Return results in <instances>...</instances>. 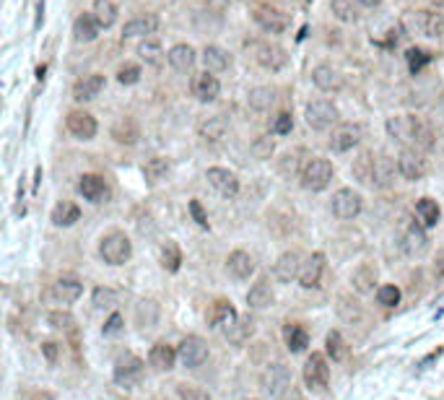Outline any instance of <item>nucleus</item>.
Returning <instances> with one entry per match:
<instances>
[{"instance_id": "nucleus-63", "label": "nucleus", "mask_w": 444, "mask_h": 400, "mask_svg": "<svg viewBox=\"0 0 444 400\" xmlns=\"http://www.w3.org/2000/svg\"><path fill=\"white\" fill-rule=\"evenodd\" d=\"M436 276H439V278H444V250L436 255Z\"/></svg>"}, {"instance_id": "nucleus-48", "label": "nucleus", "mask_w": 444, "mask_h": 400, "mask_svg": "<svg viewBox=\"0 0 444 400\" xmlns=\"http://www.w3.org/2000/svg\"><path fill=\"white\" fill-rule=\"evenodd\" d=\"M138 55H141L148 65H162V60H164L162 42H159V39H145L143 45L138 47Z\"/></svg>"}, {"instance_id": "nucleus-19", "label": "nucleus", "mask_w": 444, "mask_h": 400, "mask_svg": "<svg viewBox=\"0 0 444 400\" xmlns=\"http://www.w3.org/2000/svg\"><path fill=\"white\" fill-rule=\"evenodd\" d=\"M143 377V362L138 359V356H122L117 362V366H115V380L120 382V385H136L138 380Z\"/></svg>"}, {"instance_id": "nucleus-57", "label": "nucleus", "mask_w": 444, "mask_h": 400, "mask_svg": "<svg viewBox=\"0 0 444 400\" xmlns=\"http://www.w3.org/2000/svg\"><path fill=\"white\" fill-rule=\"evenodd\" d=\"M117 81L122 83V86H133V83H138L141 81V68L133 65V63L122 65V68L117 71Z\"/></svg>"}, {"instance_id": "nucleus-32", "label": "nucleus", "mask_w": 444, "mask_h": 400, "mask_svg": "<svg viewBox=\"0 0 444 400\" xmlns=\"http://www.w3.org/2000/svg\"><path fill=\"white\" fill-rule=\"evenodd\" d=\"M234 320H236V312L227 299H218L210 304V309H208V325L210 327H227V325H231Z\"/></svg>"}, {"instance_id": "nucleus-10", "label": "nucleus", "mask_w": 444, "mask_h": 400, "mask_svg": "<svg viewBox=\"0 0 444 400\" xmlns=\"http://www.w3.org/2000/svg\"><path fill=\"white\" fill-rule=\"evenodd\" d=\"M364 138V130L361 125H356V122H343V125H338L333 130V136H330V148L336 151V154H345V151H351L356 145L361 143Z\"/></svg>"}, {"instance_id": "nucleus-11", "label": "nucleus", "mask_w": 444, "mask_h": 400, "mask_svg": "<svg viewBox=\"0 0 444 400\" xmlns=\"http://www.w3.org/2000/svg\"><path fill=\"white\" fill-rule=\"evenodd\" d=\"M322 273H325V255L312 252L307 260H301L296 281H299V286H304V289H315V286H320V281H322Z\"/></svg>"}, {"instance_id": "nucleus-21", "label": "nucleus", "mask_w": 444, "mask_h": 400, "mask_svg": "<svg viewBox=\"0 0 444 400\" xmlns=\"http://www.w3.org/2000/svg\"><path fill=\"white\" fill-rule=\"evenodd\" d=\"M68 130H71L76 138H81V141H91V138L96 136V120L91 117L89 112H71L68 115Z\"/></svg>"}, {"instance_id": "nucleus-45", "label": "nucleus", "mask_w": 444, "mask_h": 400, "mask_svg": "<svg viewBox=\"0 0 444 400\" xmlns=\"http://www.w3.org/2000/svg\"><path fill=\"white\" fill-rule=\"evenodd\" d=\"M416 213H418V221H421L424 227H434V224H439V206H436V200L421 198L416 206Z\"/></svg>"}, {"instance_id": "nucleus-4", "label": "nucleus", "mask_w": 444, "mask_h": 400, "mask_svg": "<svg viewBox=\"0 0 444 400\" xmlns=\"http://www.w3.org/2000/svg\"><path fill=\"white\" fill-rule=\"evenodd\" d=\"M301 380H304V385H307L312 392H320L327 387V382H330V366H327L325 356L320 354V351L307 356L304 369H301Z\"/></svg>"}, {"instance_id": "nucleus-9", "label": "nucleus", "mask_w": 444, "mask_h": 400, "mask_svg": "<svg viewBox=\"0 0 444 400\" xmlns=\"http://www.w3.org/2000/svg\"><path fill=\"white\" fill-rule=\"evenodd\" d=\"M177 359H180L185 366H190V369L203 366V364L208 362V343L198 336H187L180 343V348H177Z\"/></svg>"}, {"instance_id": "nucleus-16", "label": "nucleus", "mask_w": 444, "mask_h": 400, "mask_svg": "<svg viewBox=\"0 0 444 400\" xmlns=\"http://www.w3.org/2000/svg\"><path fill=\"white\" fill-rule=\"evenodd\" d=\"M192 97L198 101H216L218 94H221V83L213 73H198L195 78H192Z\"/></svg>"}, {"instance_id": "nucleus-46", "label": "nucleus", "mask_w": 444, "mask_h": 400, "mask_svg": "<svg viewBox=\"0 0 444 400\" xmlns=\"http://www.w3.org/2000/svg\"><path fill=\"white\" fill-rule=\"evenodd\" d=\"M136 317H138V325L141 327H154L159 322V304L154 299H145L138 304L136 309Z\"/></svg>"}, {"instance_id": "nucleus-17", "label": "nucleus", "mask_w": 444, "mask_h": 400, "mask_svg": "<svg viewBox=\"0 0 444 400\" xmlns=\"http://www.w3.org/2000/svg\"><path fill=\"white\" fill-rule=\"evenodd\" d=\"M301 252H296V250H289V252H283L278 260H275V265H273V273H275V278L281 283H291L296 276H299V268H301Z\"/></svg>"}, {"instance_id": "nucleus-12", "label": "nucleus", "mask_w": 444, "mask_h": 400, "mask_svg": "<svg viewBox=\"0 0 444 400\" xmlns=\"http://www.w3.org/2000/svg\"><path fill=\"white\" fill-rule=\"evenodd\" d=\"M410 27L416 29L421 36L439 39L444 34V16L436 13V10H416L413 18H410Z\"/></svg>"}, {"instance_id": "nucleus-28", "label": "nucleus", "mask_w": 444, "mask_h": 400, "mask_svg": "<svg viewBox=\"0 0 444 400\" xmlns=\"http://www.w3.org/2000/svg\"><path fill=\"white\" fill-rule=\"evenodd\" d=\"M78 192L91 203H101L107 198V185H104L99 174H83L81 182H78Z\"/></svg>"}, {"instance_id": "nucleus-36", "label": "nucleus", "mask_w": 444, "mask_h": 400, "mask_svg": "<svg viewBox=\"0 0 444 400\" xmlns=\"http://www.w3.org/2000/svg\"><path fill=\"white\" fill-rule=\"evenodd\" d=\"M203 63H206V71L208 73H224L231 65V57H229L227 50H221L216 45H208L203 50Z\"/></svg>"}, {"instance_id": "nucleus-39", "label": "nucleus", "mask_w": 444, "mask_h": 400, "mask_svg": "<svg viewBox=\"0 0 444 400\" xmlns=\"http://www.w3.org/2000/svg\"><path fill=\"white\" fill-rule=\"evenodd\" d=\"M99 24H96V18L94 13H83V16L76 18V24H73V34L78 42H94L96 36H99Z\"/></svg>"}, {"instance_id": "nucleus-29", "label": "nucleus", "mask_w": 444, "mask_h": 400, "mask_svg": "<svg viewBox=\"0 0 444 400\" xmlns=\"http://www.w3.org/2000/svg\"><path fill=\"white\" fill-rule=\"evenodd\" d=\"M156 27H159V18L154 13H145V16H138L133 21H127L125 29H122V36L125 39H133V36H148L154 34Z\"/></svg>"}, {"instance_id": "nucleus-64", "label": "nucleus", "mask_w": 444, "mask_h": 400, "mask_svg": "<svg viewBox=\"0 0 444 400\" xmlns=\"http://www.w3.org/2000/svg\"><path fill=\"white\" fill-rule=\"evenodd\" d=\"M382 0H356V6H361V8H377Z\"/></svg>"}, {"instance_id": "nucleus-37", "label": "nucleus", "mask_w": 444, "mask_h": 400, "mask_svg": "<svg viewBox=\"0 0 444 400\" xmlns=\"http://www.w3.org/2000/svg\"><path fill=\"white\" fill-rule=\"evenodd\" d=\"M227 130H229V122L221 117V115L203 120V122L198 125L200 138H203V141H208V143H216V141H221V138L227 136Z\"/></svg>"}, {"instance_id": "nucleus-8", "label": "nucleus", "mask_w": 444, "mask_h": 400, "mask_svg": "<svg viewBox=\"0 0 444 400\" xmlns=\"http://www.w3.org/2000/svg\"><path fill=\"white\" fill-rule=\"evenodd\" d=\"M330 208H333L336 218L348 221V218H356L361 213L364 200H361V195L356 190H351V187H341V190L333 195V200H330Z\"/></svg>"}, {"instance_id": "nucleus-5", "label": "nucleus", "mask_w": 444, "mask_h": 400, "mask_svg": "<svg viewBox=\"0 0 444 400\" xmlns=\"http://www.w3.org/2000/svg\"><path fill=\"white\" fill-rule=\"evenodd\" d=\"M260 387L271 398H281L291 387V369L286 364H268L260 374Z\"/></svg>"}, {"instance_id": "nucleus-49", "label": "nucleus", "mask_w": 444, "mask_h": 400, "mask_svg": "<svg viewBox=\"0 0 444 400\" xmlns=\"http://www.w3.org/2000/svg\"><path fill=\"white\" fill-rule=\"evenodd\" d=\"M180 263H182V252H180V247H177V242H166L162 250V265L169 273H177L180 271Z\"/></svg>"}, {"instance_id": "nucleus-2", "label": "nucleus", "mask_w": 444, "mask_h": 400, "mask_svg": "<svg viewBox=\"0 0 444 400\" xmlns=\"http://www.w3.org/2000/svg\"><path fill=\"white\" fill-rule=\"evenodd\" d=\"M304 120H307V125L312 130H330V127L338 125V120H341V112L338 107L333 104L330 99H312L304 109Z\"/></svg>"}, {"instance_id": "nucleus-50", "label": "nucleus", "mask_w": 444, "mask_h": 400, "mask_svg": "<svg viewBox=\"0 0 444 400\" xmlns=\"http://www.w3.org/2000/svg\"><path fill=\"white\" fill-rule=\"evenodd\" d=\"M117 291L115 289H104V286H99V289H94V297H91V301H94V307L96 309H112L115 304H117Z\"/></svg>"}, {"instance_id": "nucleus-43", "label": "nucleus", "mask_w": 444, "mask_h": 400, "mask_svg": "<svg viewBox=\"0 0 444 400\" xmlns=\"http://www.w3.org/2000/svg\"><path fill=\"white\" fill-rule=\"evenodd\" d=\"M359 6H356V0H330V10H333V16L338 21H343V24H354L356 18H359Z\"/></svg>"}, {"instance_id": "nucleus-27", "label": "nucleus", "mask_w": 444, "mask_h": 400, "mask_svg": "<svg viewBox=\"0 0 444 400\" xmlns=\"http://www.w3.org/2000/svg\"><path fill=\"white\" fill-rule=\"evenodd\" d=\"M252 333H255L252 317H239V315H236V320L231 322V325L224 327V336H227V341H229V343H234V345L247 343V341L252 338Z\"/></svg>"}, {"instance_id": "nucleus-40", "label": "nucleus", "mask_w": 444, "mask_h": 400, "mask_svg": "<svg viewBox=\"0 0 444 400\" xmlns=\"http://www.w3.org/2000/svg\"><path fill=\"white\" fill-rule=\"evenodd\" d=\"M351 172L354 177L361 185H374V154L372 151H361V154L354 159V166H351Z\"/></svg>"}, {"instance_id": "nucleus-59", "label": "nucleus", "mask_w": 444, "mask_h": 400, "mask_svg": "<svg viewBox=\"0 0 444 400\" xmlns=\"http://www.w3.org/2000/svg\"><path fill=\"white\" fill-rule=\"evenodd\" d=\"M122 327H125V320H122V315H112V317L104 322L101 333H104V336H120V333H122Z\"/></svg>"}, {"instance_id": "nucleus-58", "label": "nucleus", "mask_w": 444, "mask_h": 400, "mask_svg": "<svg viewBox=\"0 0 444 400\" xmlns=\"http://www.w3.org/2000/svg\"><path fill=\"white\" fill-rule=\"evenodd\" d=\"M177 395H180V400H210L208 392L195 387V385H180V387H177Z\"/></svg>"}, {"instance_id": "nucleus-30", "label": "nucleus", "mask_w": 444, "mask_h": 400, "mask_svg": "<svg viewBox=\"0 0 444 400\" xmlns=\"http://www.w3.org/2000/svg\"><path fill=\"white\" fill-rule=\"evenodd\" d=\"M283 341H286V348L291 354H301V351H307L309 345V333L299 322H289L283 327Z\"/></svg>"}, {"instance_id": "nucleus-7", "label": "nucleus", "mask_w": 444, "mask_h": 400, "mask_svg": "<svg viewBox=\"0 0 444 400\" xmlns=\"http://www.w3.org/2000/svg\"><path fill=\"white\" fill-rule=\"evenodd\" d=\"M395 164H398V174L408 182H418L427 174V159H424L421 151L410 148V145H406V148L400 151Z\"/></svg>"}, {"instance_id": "nucleus-34", "label": "nucleus", "mask_w": 444, "mask_h": 400, "mask_svg": "<svg viewBox=\"0 0 444 400\" xmlns=\"http://www.w3.org/2000/svg\"><path fill=\"white\" fill-rule=\"evenodd\" d=\"M81 294H83V286L78 278H60L52 289L55 301H60V304H71V301H76Z\"/></svg>"}, {"instance_id": "nucleus-14", "label": "nucleus", "mask_w": 444, "mask_h": 400, "mask_svg": "<svg viewBox=\"0 0 444 400\" xmlns=\"http://www.w3.org/2000/svg\"><path fill=\"white\" fill-rule=\"evenodd\" d=\"M206 180L218 195H224V198H236V192H239V180H236L234 172H229L224 166H210L208 174H206Z\"/></svg>"}, {"instance_id": "nucleus-56", "label": "nucleus", "mask_w": 444, "mask_h": 400, "mask_svg": "<svg viewBox=\"0 0 444 400\" xmlns=\"http://www.w3.org/2000/svg\"><path fill=\"white\" fill-rule=\"evenodd\" d=\"M291 130H294V117H291V112H278L275 120H273V133H275V136H289Z\"/></svg>"}, {"instance_id": "nucleus-52", "label": "nucleus", "mask_w": 444, "mask_h": 400, "mask_svg": "<svg viewBox=\"0 0 444 400\" xmlns=\"http://www.w3.org/2000/svg\"><path fill=\"white\" fill-rule=\"evenodd\" d=\"M169 172V164H166V159H151V162L143 166V174L148 182H159L164 180V174Z\"/></svg>"}, {"instance_id": "nucleus-44", "label": "nucleus", "mask_w": 444, "mask_h": 400, "mask_svg": "<svg viewBox=\"0 0 444 400\" xmlns=\"http://www.w3.org/2000/svg\"><path fill=\"white\" fill-rule=\"evenodd\" d=\"M78 218H81V210H78V206H73V203H60V206L52 210L55 227H73Z\"/></svg>"}, {"instance_id": "nucleus-55", "label": "nucleus", "mask_w": 444, "mask_h": 400, "mask_svg": "<svg viewBox=\"0 0 444 400\" xmlns=\"http://www.w3.org/2000/svg\"><path fill=\"white\" fill-rule=\"evenodd\" d=\"M47 322L52 327H57V330H73L76 327V320H73L71 312H50Z\"/></svg>"}, {"instance_id": "nucleus-51", "label": "nucleus", "mask_w": 444, "mask_h": 400, "mask_svg": "<svg viewBox=\"0 0 444 400\" xmlns=\"http://www.w3.org/2000/svg\"><path fill=\"white\" fill-rule=\"evenodd\" d=\"M377 301H380L382 307H398L400 304V289L398 286H392V283H382L380 289H377Z\"/></svg>"}, {"instance_id": "nucleus-62", "label": "nucleus", "mask_w": 444, "mask_h": 400, "mask_svg": "<svg viewBox=\"0 0 444 400\" xmlns=\"http://www.w3.org/2000/svg\"><path fill=\"white\" fill-rule=\"evenodd\" d=\"M278 400H304V398H301V392L296 390V387H289V390L283 392V395H281Z\"/></svg>"}, {"instance_id": "nucleus-18", "label": "nucleus", "mask_w": 444, "mask_h": 400, "mask_svg": "<svg viewBox=\"0 0 444 400\" xmlns=\"http://www.w3.org/2000/svg\"><path fill=\"white\" fill-rule=\"evenodd\" d=\"M255 60L263 65L265 71H281L289 63V55L278 45H257L255 47Z\"/></svg>"}, {"instance_id": "nucleus-38", "label": "nucleus", "mask_w": 444, "mask_h": 400, "mask_svg": "<svg viewBox=\"0 0 444 400\" xmlns=\"http://www.w3.org/2000/svg\"><path fill=\"white\" fill-rule=\"evenodd\" d=\"M112 138L117 141V143H125V145H133L141 138V130H138V122L133 117H122L117 120L115 125H112Z\"/></svg>"}, {"instance_id": "nucleus-61", "label": "nucleus", "mask_w": 444, "mask_h": 400, "mask_svg": "<svg viewBox=\"0 0 444 400\" xmlns=\"http://www.w3.org/2000/svg\"><path fill=\"white\" fill-rule=\"evenodd\" d=\"M42 354L47 356V362H50V364H57L60 348H57V343H52V341H47V343H42Z\"/></svg>"}, {"instance_id": "nucleus-15", "label": "nucleus", "mask_w": 444, "mask_h": 400, "mask_svg": "<svg viewBox=\"0 0 444 400\" xmlns=\"http://www.w3.org/2000/svg\"><path fill=\"white\" fill-rule=\"evenodd\" d=\"M252 18L260 24V29L271 31V34H281V31L289 29V16H286L283 10L273 8V6H257Z\"/></svg>"}, {"instance_id": "nucleus-41", "label": "nucleus", "mask_w": 444, "mask_h": 400, "mask_svg": "<svg viewBox=\"0 0 444 400\" xmlns=\"http://www.w3.org/2000/svg\"><path fill=\"white\" fill-rule=\"evenodd\" d=\"M91 13H94V18H96V24H99L101 29H109L117 21V6H115L112 0H94Z\"/></svg>"}, {"instance_id": "nucleus-23", "label": "nucleus", "mask_w": 444, "mask_h": 400, "mask_svg": "<svg viewBox=\"0 0 444 400\" xmlns=\"http://www.w3.org/2000/svg\"><path fill=\"white\" fill-rule=\"evenodd\" d=\"M413 120H416V115H392L385 127H387V133H390L392 141H398V143H403V145H410Z\"/></svg>"}, {"instance_id": "nucleus-6", "label": "nucleus", "mask_w": 444, "mask_h": 400, "mask_svg": "<svg viewBox=\"0 0 444 400\" xmlns=\"http://www.w3.org/2000/svg\"><path fill=\"white\" fill-rule=\"evenodd\" d=\"M99 255L101 260L109 265H122L133 255V245H130V239H127L122 231H112L101 239L99 245Z\"/></svg>"}, {"instance_id": "nucleus-60", "label": "nucleus", "mask_w": 444, "mask_h": 400, "mask_svg": "<svg viewBox=\"0 0 444 400\" xmlns=\"http://www.w3.org/2000/svg\"><path fill=\"white\" fill-rule=\"evenodd\" d=\"M190 213H192V218L198 221V227L208 229V216H206V210L200 206V200H190Z\"/></svg>"}, {"instance_id": "nucleus-13", "label": "nucleus", "mask_w": 444, "mask_h": 400, "mask_svg": "<svg viewBox=\"0 0 444 400\" xmlns=\"http://www.w3.org/2000/svg\"><path fill=\"white\" fill-rule=\"evenodd\" d=\"M374 187H382V190H390L395 185V177H398V164L390 154H374Z\"/></svg>"}, {"instance_id": "nucleus-25", "label": "nucleus", "mask_w": 444, "mask_h": 400, "mask_svg": "<svg viewBox=\"0 0 444 400\" xmlns=\"http://www.w3.org/2000/svg\"><path fill=\"white\" fill-rule=\"evenodd\" d=\"M101 89H104V76H99V73L83 76L81 81L73 86V99L89 101V99H94V97H99Z\"/></svg>"}, {"instance_id": "nucleus-33", "label": "nucleus", "mask_w": 444, "mask_h": 400, "mask_svg": "<svg viewBox=\"0 0 444 400\" xmlns=\"http://www.w3.org/2000/svg\"><path fill=\"white\" fill-rule=\"evenodd\" d=\"M351 283H354L356 294H369V291H374V286H377V268L369 263L359 265L354 271V276H351Z\"/></svg>"}, {"instance_id": "nucleus-54", "label": "nucleus", "mask_w": 444, "mask_h": 400, "mask_svg": "<svg viewBox=\"0 0 444 400\" xmlns=\"http://www.w3.org/2000/svg\"><path fill=\"white\" fill-rule=\"evenodd\" d=\"M273 151H275V143H273L271 136H260L252 143V156H255V159H271Z\"/></svg>"}, {"instance_id": "nucleus-1", "label": "nucleus", "mask_w": 444, "mask_h": 400, "mask_svg": "<svg viewBox=\"0 0 444 400\" xmlns=\"http://www.w3.org/2000/svg\"><path fill=\"white\" fill-rule=\"evenodd\" d=\"M299 182H301V187L309 192L327 190V185L333 182V164L327 162V159H320V156L309 159V162L304 164V169L299 172Z\"/></svg>"}, {"instance_id": "nucleus-53", "label": "nucleus", "mask_w": 444, "mask_h": 400, "mask_svg": "<svg viewBox=\"0 0 444 400\" xmlns=\"http://www.w3.org/2000/svg\"><path fill=\"white\" fill-rule=\"evenodd\" d=\"M406 63H408V71L416 76V73L429 63V52L418 50V47H413V50H408V52H406Z\"/></svg>"}, {"instance_id": "nucleus-22", "label": "nucleus", "mask_w": 444, "mask_h": 400, "mask_svg": "<svg viewBox=\"0 0 444 400\" xmlns=\"http://www.w3.org/2000/svg\"><path fill=\"white\" fill-rule=\"evenodd\" d=\"M312 83L317 86L320 91H325V94H330V91H341V86H343V78H341V73L333 68V65H317L315 71H312Z\"/></svg>"}, {"instance_id": "nucleus-35", "label": "nucleus", "mask_w": 444, "mask_h": 400, "mask_svg": "<svg viewBox=\"0 0 444 400\" xmlns=\"http://www.w3.org/2000/svg\"><path fill=\"white\" fill-rule=\"evenodd\" d=\"M169 65H172L177 73H187L192 71V65H195V50L190 45H174L169 50Z\"/></svg>"}, {"instance_id": "nucleus-20", "label": "nucleus", "mask_w": 444, "mask_h": 400, "mask_svg": "<svg viewBox=\"0 0 444 400\" xmlns=\"http://www.w3.org/2000/svg\"><path fill=\"white\" fill-rule=\"evenodd\" d=\"M227 271L234 276L236 281H247L255 273V257L247 250H234L227 260Z\"/></svg>"}, {"instance_id": "nucleus-31", "label": "nucleus", "mask_w": 444, "mask_h": 400, "mask_svg": "<svg viewBox=\"0 0 444 400\" xmlns=\"http://www.w3.org/2000/svg\"><path fill=\"white\" fill-rule=\"evenodd\" d=\"M273 301H275V294H273V286L268 281H257L247 291V304L252 309H268L273 307Z\"/></svg>"}, {"instance_id": "nucleus-42", "label": "nucleus", "mask_w": 444, "mask_h": 400, "mask_svg": "<svg viewBox=\"0 0 444 400\" xmlns=\"http://www.w3.org/2000/svg\"><path fill=\"white\" fill-rule=\"evenodd\" d=\"M250 107L255 109V112H268V109L275 104V89H271V86H257V89L250 91Z\"/></svg>"}, {"instance_id": "nucleus-3", "label": "nucleus", "mask_w": 444, "mask_h": 400, "mask_svg": "<svg viewBox=\"0 0 444 400\" xmlns=\"http://www.w3.org/2000/svg\"><path fill=\"white\" fill-rule=\"evenodd\" d=\"M400 247L403 252L410 255V257H418V255L427 252L429 239H427V229L421 221H413V218H406L403 227H400Z\"/></svg>"}, {"instance_id": "nucleus-47", "label": "nucleus", "mask_w": 444, "mask_h": 400, "mask_svg": "<svg viewBox=\"0 0 444 400\" xmlns=\"http://www.w3.org/2000/svg\"><path fill=\"white\" fill-rule=\"evenodd\" d=\"M325 351H327V356L333 359V362H343L345 359V341H343V336L338 333V330H330L327 333V338H325Z\"/></svg>"}, {"instance_id": "nucleus-24", "label": "nucleus", "mask_w": 444, "mask_h": 400, "mask_svg": "<svg viewBox=\"0 0 444 400\" xmlns=\"http://www.w3.org/2000/svg\"><path fill=\"white\" fill-rule=\"evenodd\" d=\"M436 143V133L431 122L427 120L416 117L413 120V136H410V148H416V151H429V148H434Z\"/></svg>"}, {"instance_id": "nucleus-26", "label": "nucleus", "mask_w": 444, "mask_h": 400, "mask_svg": "<svg viewBox=\"0 0 444 400\" xmlns=\"http://www.w3.org/2000/svg\"><path fill=\"white\" fill-rule=\"evenodd\" d=\"M148 362H151V366H154V369H159V372H169V369H174L177 351H174V348L166 343V341H159V343H154V348H151Z\"/></svg>"}]
</instances>
